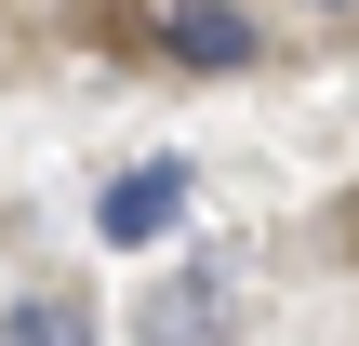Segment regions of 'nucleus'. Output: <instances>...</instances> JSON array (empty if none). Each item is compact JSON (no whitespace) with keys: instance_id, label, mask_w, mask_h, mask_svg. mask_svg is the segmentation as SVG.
I'll return each mask as SVG.
<instances>
[{"instance_id":"7ed1b4c3","label":"nucleus","mask_w":359,"mask_h":346,"mask_svg":"<svg viewBox=\"0 0 359 346\" xmlns=\"http://www.w3.org/2000/svg\"><path fill=\"white\" fill-rule=\"evenodd\" d=\"M187 187H200L187 160H133V173H120V187L93 200V240H120V253H147V240H173V227H187Z\"/></svg>"},{"instance_id":"f257e3e1","label":"nucleus","mask_w":359,"mask_h":346,"mask_svg":"<svg viewBox=\"0 0 359 346\" xmlns=\"http://www.w3.org/2000/svg\"><path fill=\"white\" fill-rule=\"evenodd\" d=\"M133 40L173 53V67H253V53H266L240 0H133Z\"/></svg>"},{"instance_id":"f03ea898","label":"nucleus","mask_w":359,"mask_h":346,"mask_svg":"<svg viewBox=\"0 0 359 346\" xmlns=\"http://www.w3.org/2000/svg\"><path fill=\"white\" fill-rule=\"evenodd\" d=\"M240 333V267H173L147 293V333L133 346H226Z\"/></svg>"},{"instance_id":"39448f33","label":"nucleus","mask_w":359,"mask_h":346,"mask_svg":"<svg viewBox=\"0 0 359 346\" xmlns=\"http://www.w3.org/2000/svg\"><path fill=\"white\" fill-rule=\"evenodd\" d=\"M320 13H346V0H320Z\"/></svg>"},{"instance_id":"20e7f679","label":"nucleus","mask_w":359,"mask_h":346,"mask_svg":"<svg viewBox=\"0 0 359 346\" xmlns=\"http://www.w3.org/2000/svg\"><path fill=\"white\" fill-rule=\"evenodd\" d=\"M0 346H93V307L80 293H27V307H0Z\"/></svg>"}]
</instances>
